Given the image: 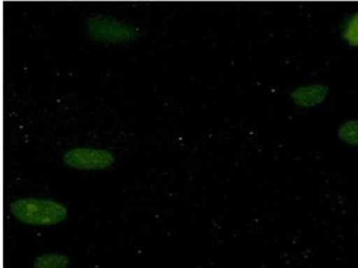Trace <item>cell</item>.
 Returning <instances> with one entry per match:
<instances>
[{
  "mask_svg": "<svg viewBox=\"0 0 358 268\" xmlns=\"http://www.w3.org/2000/svg\"><path fill=\"white\" fill-rule=\"evenodd\" d=\"M10 211L15 219L27 225H55L69 216V209L63 204L49 199L24 198L13 201Z\"/></svg>",
  "mask_w": 358,
  "mask_h": 268,
  "instance_id": "1",
  "label": "cell"
},
{
  "mask_svg": "<svg viewBox=\"0 0 358 268\" xmlns=\"http://www.w3.org/2000/svg\"><path fill=\"white\" fill-rule=\"evenodd\" d=\"M86 31L92 39L115 43L134 40L138 34L136 28L103 17L89 19Z\"/></svg>",
  "mask_w": 358,
  "mask_h": 268,
  "instance_id": "2",
  "label": "cell"
},
{
  "mask_svg": "<svg viewBox=\"0 0 358 268\" xmlns=\"http://www.w3.org/2000/svg\"><path fill=\"white\" fill-rule=\"evenodd\" d=\"M115 161L113 153L106 149L85 147L73 149L63 156L64 164L76 170H105L110 168Z\"/></svg>",
  "mask_w": 358,
  "mask_h": 268,
  "instance_id": "3",
  "label": "cell"
},
{
  "mask_svg": "<svg viewBox=\"0 0 358 268\" xmlns=\"http://www.w3.org/2000/svg\"><path fill=\"white\" fill-rule=\"evenodd\" d=\"M330 88L324 84H315L303 86L290 92V98L297 107H315L327 98Z\"/></svg>",
  "mask_w": 358,
  "mask_h": 268,
  "instance_id": "4",
  "label": "cell"
},
{
  "mask_svg": "<svg viewBox=\"0 0 358 268\" xmlns=\"http://www.w3.org/2000/svg\"><path fill=\"white\" fill-rule=\"evenodd\" d=\"M69 261L66 255L46 253L35 258L34 268H67Z\"/></svg>",
  "mask_w": 358,
  "mask_h": 268,
  "instance_id": "5",
  "label": "cell"
},
{
  "mask_svg": "<svg viewBox=\"0 0 358 268\" xmlns=\"http://www.w3.org/2000/svg\"><path fill=\"white\" fill-rule=\"evenodd\" d=\"M338 138L348 145L358 147V120H350L341 126Z\"/></svg>",
  "mask_w": 358,
  "mask_h": 268,
  "instance_id": "6",
  "label": "cell"
},
{
  "mask_svg": "<svg viewBox=\"0 0 358 268\" xmlns=\"http://www.w3.org/2000/svg\"><path fill=\"white\" fill-rule=\"evenodd\" d=\"M341 36L350 47H358V11L345 22Z\"/></svg>",
  "mask_w": 358,
  "mask_h": 268,
  "instance_id": "7",
  "label": "cell"
},
{
  "mask_svg": "<svg viewBox=\"0 0 358 268\" xmlns=\"http://www.w3.org/2000/svg\"><path fill=\"white\" fill-rule=\"evenodd\" d=\"M357 214H358V204H357Z\"/></svg>",
  "mask_w": 358,
  "mask_h": 268,
  "instance_id": "8",
  "label": "cell"
}]
</instances>
